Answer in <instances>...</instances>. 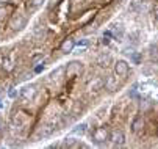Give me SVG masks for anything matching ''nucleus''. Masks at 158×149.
I'll list each match as a JSON object with an SVG mask.
<instances>
[{"instance_id":"obj_1","label":"nucleus","mask_w":158,"mask_h":149,"mask_svg":"<svg viewBox=\"0 0 158 149\" xmlns=\"http://www.w3.org/2000/svg\"><path fill=\"white\" fill-rule=\"evenodd\" d=\"M93 140L97 144H103L106 140H110V130L106 127H96L93 130Z\"/></svg>"},{"instance_id":"obj_2","label":"nucleus","mask_w":158,"mask_h":149,"mask_svg":"<svg viewBox=\"0 0 158 149\" xmlns=\"http://www.w3.org/2000/svg\"><path fill=\"white\" fill-rule=\"evenodd\" d=\"M114 74L121 79H125L128 74V63L125 60H118L114 63Z\"/></svg>"},{"instance_id":"obj_3","label":"nucleus","mask_w":158,"mask_h":149,"mask_svg":"<svg viewBox=\"0 0 158 149\" xmlns=\"http://www.w3.org/2000/svg\"><path fill=\"white\" fill-rule=\"evenodd\" d=\"M81 72H83V66H81V63H78V61L69 63V65H67V68H66V75H67V77H77V75H80Z\"/></svg>"},{"instance_id":"obj_4","label":"nucleus","mask_w":158,"mask_h":149,"mask_svg":"<svg viewBox=\"0 0 158 149\" xmlns=\"http://www.w3.org/2000/svg\"><path fill=\"white\" fill-rule=\"evenodd\" d=\"M102 88H103V80L99 79V77H96V79H93V80H89L88 85H86V90H88L89 93H99Z\"/></svg>"},{"instance_id":"obj_5","label":"nucleus","mask_w":158,"mask_h":149,"mask_svg":"<svg viewBox=\"0 0 158 149\" xmlns=\"http://www.w3.org/2000/svg\"><path fill=\"white\" fill-rule=\"evenodd\" d=\"M110 141L114 144V146H122L125 141V135L122 130H113L110 132Z\"/></svg>"},{"instance_id":"obj_6","label":"nucleus","mask_w":158,"mask_h":149,"mask_svg":"<svg viewBox=\"0 0 158 149\" xmlns=\"http://www.w3.org/2000/svg\"><path fill=\"white\" fill-rule=\"evenodd\" d=\"M24 25H25V17L22 14H14L11 17V20H10V27L13 30H20Z\"/></svg>"},{"instance_id":"obj_7","label":"nucleus","mask_w":158,"mask_h":149,"mask_svg":"<svg viewBox=\"0 0 158 149\" xmlns=\"http://www.w3.org/2000/svg\"><path fill=\"white\" fill-rule=\"evenodd\" d=\"M103 88L108 90V91H116L118 90V79L113 77V75H108L103 80Z\"/></svg>"},{"instance_id":"obj_8","label":"nucleus","mask_w":158,"mask_h":149,"mask_svg":"<svg viewBox=\"0 0 158 149\" xmlns=\"http://www.w3.org/2000/svg\"><path fill=\"white\" fill-rule=\"evenodd\" d=\"M143 127H144V119H143V116H136L133 119V122H131V132L133 134H139L141 130H143Z\"/></svg>"},{"instance_id":"obj_9","label":"nucleus","mask_w":158,"mask_h":149,"mask_svg":"<svg viewBox=\"0 0 158 149\" xmlns=\"http://www.w3.org/2000/svg\"><path fill=\"white\" fill-rule=\"evenodd\" d=\"M74 47H75V41L71 39V38H67V39H64V42L61 44V52L63 53H71L74 50Z\"/></svg>"},{"instance_id":"obj_10","label":"nucleus","mask_w":158,"mask_h":149,"mask_svg":"<svg viewBox=\"0 0 158 149\" xmlns=\"http://www.w3.org/2000/svg\"><path fill=\"white\" fill-rule=\"evenodd\" d=\"M36 94V87H27L24 88V91H22V96H24L25 99H33Z\"/></svg>"},{"instance_id":"obj_11","label":"nucleus","mask_w":158,"mask_h":149,"mask_svg":"<svg viewBox=\"0 0 158 149\" xmlns=\"http://www.w3.org/2000/svg\"><path fill=\"white\" fill-rule=\"evenodd\" d=\"M63 146H64V147H80L81 144H80V141L75 140V138H67Z\"/></svg>"},{"instance_id":"obj_12","label":"nucleus","mask_w":158,"mask_h":149,"mask_svg":"<svg viewBox=\"0 0 158 149\" xmlns=\"http://www.w3.org/2000/svg\"><path fill=\"white\" fill-rule=\"evenodd\" d=\"M44 60V55L42 53H36V55H33L31 57V60H30V65L31 66H36V65H39V63Z\"/></svg>"},{"instance_id":"obj_13","label":"nucleus","mask_w":158,"mask_h":149,"mask_svg":"<svg viewBox=\"0 0 158 149\" xmlns=\"http://www.w3.org/2000/svg\"><path fill=\"white\" fill-rule=\"evenodd\" d=\"M150 58H152V61H156L158 63V47L156 46L155 47L153 46L150 47Z\"/></svg>"},{"instance_id":"obj_14","label":"nucleus","mask_w":158,"mask_h":149,"mask_svg":"<svg viewBox=\"0 0 158 149\" xmlns=\"http://www.w3.org/2000/svg\"><path fill=\"white\" fill-rule=\"evenodd\" d=\"M2 63H3V68H5L6 71H13V68H14V66H13V63L10 61V58H8V57H5Z\"/></svg>"},{"instance_id":"obj_15","label":"nucleus","mask_w":158,"mask_h":149,"mask_svg":"<svg viewBox=\"0 0 158 149\" xmlns=\"http://www.w3.org/2000/svg\"><path fill=\"white\" fill-rule=\"evenodd\" d=\"M130 58H131V61L135 63V65H139V63H141V55H139L138 52H136V53H133Z\"/></svg>"},{"instance_id":"obj_16","label":"nucleus","mask_w":158,"mask_h":149,"mask_svg":"<svg viewBox=\"0 0 158 149\" xmlns=\"http://www.w3.org/2000/svg\"><path fill=\"white\" fill-rule=\"evenodd\" d=\"M42 2H44V0H30V5L33 8H38L39 5H42Z\"/></svg>"},{"instance_id":"obj_17","label":"nucleus","mask_w":158,"mask_h":149,"mask_svg":"<svg viewBox=\"0 0 158 149\" xmlns=\"http://www.w3.org/2000/svg\"><path fill=\"white\" fill-rule=\"evenodd\" d=\"M5 16H6V10L0 6V20H2V19H5Z\"/></svg>"},{"instance_id":"obj_18","label":"nucleus","mask_w":158,"mask_h":149,"mask_svg":"<svg viewBox=\"0 0 158 149\" xmlns=\"http://www.w3.org/2000/svg\"><path fill=\"white\" fill-rule=\"evenodd\" d=\"M155 19H156V20H158V8H156V10H155Z\"/></svg>"},{"instance_id":"obj_19","label":"nucleus","mask_w":158,"mask_h":149,"mask_svg":"<svg viewBox=\"0 0 158 149\" xmlns=\"http://www.w3.org/2000/svg\"><path fill=\"white\" fill-rule=\"evenodd\" d=\"M6 2H10V0H0V3H6Z\"/></svg>"}]
</instances>
